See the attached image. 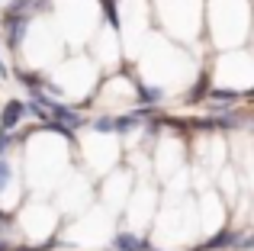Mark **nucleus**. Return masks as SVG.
I'll list each match as a JSON object with an SVG mask.
<instances>
[]
</instances>
